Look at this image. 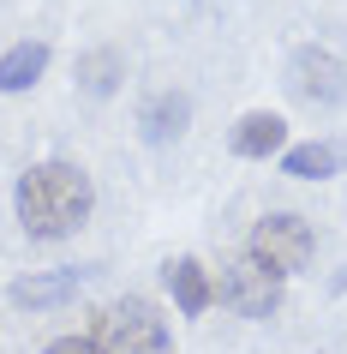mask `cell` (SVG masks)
<instances>
[{"instance_id": "cell-1", "label": "cell", "mask_w": 347, "mask_h": 354, "mask_svg": "<svg viewBox=\"0 0 347 354\" xmlns=\"http://www.w3.org/2000/svg\"><path fill=\"white\" fill-rule=\"evenodd\" d=\"M90 205H96L90 174L78 162H60V156L24 168V180H19V223L37 241H66V234H78L84 216H90Z\"/></svg>"}, {"instance_id": "cell-2", "label": "cell", "mask_w": 347, "mask_h": 354, "mask_svg": "<svg viewBox=\"0 0 347 354\" xmlns=\"http://www.w3.org/2000/svg\"><path fill=\"white\" fill-rule=\"evenodd\" d=\"M90 342L102 354H168L174 348V336H168V324L156 318V306L138 300V295L102 306V313L90 318Z\"/></svg>"}, {"instance_id": "cell-3", "label": "cell", "mask_w": 347, "mask_h": 354, "mask_svg": "<svg viewBox=\"0 0 347 354\" xmlns=\"http://www.w3.org/2000/svg\"><path fill=\"white\" fill-rule=\"evenodd\" d=\"M317 241H311V223L306 216H293V210H270V216H257L252 228V259L270 270V277H293V270H306Z\"/></svg>"}, {"instance_id": "cell-4", "label": "cell", "mask_w": 347, "mask_h": 354, "mask_svg": "<svg viewBox=\"0 0 347 354\" xmlns=\"http://www.w3.org/2000/svg\"><path fill=\"white\" fill-rule=\"evenodd\" d=\"M216 300H221V306H234L239 318H270L275 306H281V277H270V270L246 252V259H234L228 270H221Z\"/></svg>"}, {"instance_id": "cell-5", "label": "cell", "mask_w": 347, "mask_h": 354, "mask_svg": "<svg viewBox=\"0 0 347 354\" xmlns=\"http://www.w3.org/2000/svg\"><path fill=\"white\" fill-rule=\"evenodd\" d=\"M288 78H293V91L311 96V102H341L347 96V66L335 55H324V48H293Z\"/></svg>"}, {"instance_id": "cell-6", "label": "cell", "mask_w": 347, "mask_h": 354, "mask_svg": "<svg viewBox=\"0 0 347 354\" xmlns=\"http://www.w3.org/2000/svg\"><path fill=\"white\" fill-rule=\"evenodd\" d=\"M228 145H234L239 156H275V150H288V120L270 114V109H252V114H239V120H234Z\"/></svg>"}, {"instance_id": "cell-7", "label": "cell", "mask_w": 347, "mask_h": 354, "mask_svg": "<svg viewBox=\"0 0 347 354\" xmlns=\"http://www.w3.org/2000/svg\"><path fill=\"white\" fill-rule=\"evenodd\" d=\"M162 277H168V295H174V306H180L186 318H198L204 306L216 300V282H210V270H204L198 259H168Z\"/></svg>"}, {"instance_id": "cell-8", "label": "cell", "mask_w": 347, "mask_h": 354, "mask_svg": "<svg viewBox=\"0 0 347 354\" xmlns=\"http://www.w3.org/2000/svg\"><path fill=\"white\" fill-rule=\"evenodd\" d=\"M180 127H192V102H186L180 91L144 96V109H138V132H144L150 145H168V138H180Z\"/></svg>"}, {"instance_id": "cell-9", "label": "cell", "mask_w": 347, "mask_h": 354, "mask_svg": "<svg viewBox=\"0 0 347 354\" xmlns=\"http://www.w3.org/2000/svg\"><path fill=\"white\" fill-rule=\"evenodd\" d=\"M84 270H48V277H19L12 282V306H60L78 295Z\"/></svg>"}, {"instance_id": "cell-10", "label": "cell", "mask_w": 347, "mask_h": 354, "mask_svg": "<svg viewBox=\"0 0 347 354\" xmlns=\"http://www.w3.org/2000/svg\"><path fill=\"white\" fill-rule=\"evenodd\" d=\"M48 73V42H19L0 55V91H30Z\"/></svg>"}, {"instance_id": "cell-11", "label": "cell", "mask_w": 347, "mask_h": 354, "mask_svg": "<svg viewBox=\"0 0 347 354\" xmlns=\"http://www.w3.org/2000/svg\"><path fill=\"white\" fill-rule=\"evenodd\" d=\"M281 162H288V174H299V180H324V174L341 168V150L335 145H288Z\"/></svg>"}, {"instance_id": "cell-12", "label": "cell", "mask_w": 347, "mask_h": 354, "mask_svg": "<svg viewBox=\"0 0 347 354\" xmlns=\"http://www.w3.org/2000/svg\"><path fill=\"white\" fill-rule=\"evenodd\" d=\"M114 84H120V55H114V48L78 55V91H84V96H108Z\"/></svg>"}, {"instance_id": "cell-13", "label": "cell", "mask_w": 347, "mask_h": 354, "mask_svg": "<svg viewBox=\"0 0 347 354\" xmlns=\"http://www.w3.org/2000/svg\"><path fill=\"white\" fill-rule=\"evenodd\" d=\"M48 354H102V348L90 336H60V342H48Z\"/></svg>"}]
</instances>
